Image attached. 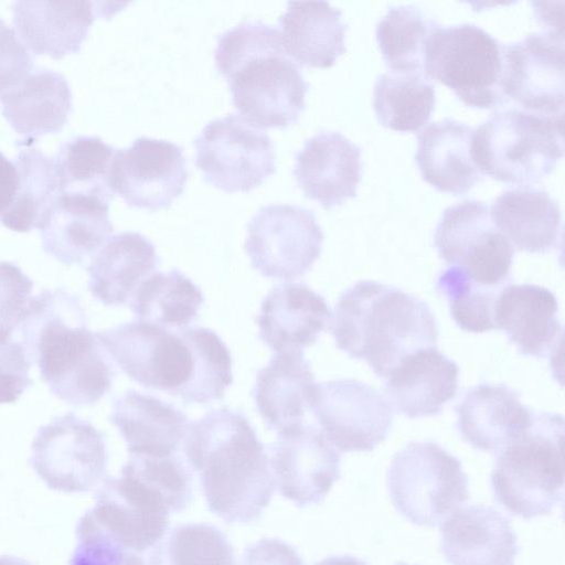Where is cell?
Instances as JSON below:
<instances>
[{"mask_svg": "<svg viewBox=\"0 0 565 565\" xmlns=\"http://www.w3.org/2000/svg\"><path fill=\"white\" fill-rule=\"evenodd\" d=\"M96 335L129 379L186 403L222 399L233 383L230 350L211 329L172 330L136 320Z\"/></svg>", "mask_w": 565, "mask_h": 565, "instance_id": "obj_1", "label": "cell"}, {"mask_svg": "<svg viewBox=\"0 0 565 565\" xmlns=\"http://www.w3.org/2000/svg\"><path fill=\"white\" fill-rule=\"evenodd\" d=\"M182 444L213 514L242 524L262 516L276 486L265 447L243 413L220 408L190 422Z\"/></svg>", "mask_w": 565, "mask_h": 565, "instance_id": "obj_2", "label": "cell"}, {"mask_svg": "<svg viewBox=\"0 0 565 565\" xmlns=\"http://www.w3.org/2000/svg\"><path fill=\"white\" fill-rule=\"evenodd\" d=\"M19 327L30 362L56 397L89 406L110 390L116 371L76 296L44 289L31 298Z\"/></svg>", "mask_w": 565, "mask_h": 565, "instance_id": "obj_3", "label": "cell"}, {"mask_svg": "<svg viewBox=\"0 0 565 565\" xmlns=\"http://www.w3.org/2000/svg\"><path fill=\"white\" fill-rule=\"evenodd\" d=\"M234 107L258 128H285L298 121L309 85L286 54L280 32L247 20L224 31L214 52Z\"/></svg>", "mask_w": 565, "mask_h": 565, "instance_id": "obj_4", "label": "cell"}, {"mask_svg": "<svg viewBox=\"0 0 565 565\" xmlns=\"http://www.w3.org/2000/svg\"><path fill=\"white\" fill-rule=\"evenodd\" d=\"M335 345L386 377L411 353L435 347L438 329L419 298L374 280H361L339 298L330 320Z\"/></svg>", "mask_w": 565, "mask_h": 565, "instance_id": "obj_5", "label": "cell"}, {"mask_svg": "<svg viewBox=\"0 0 565 565\" xmlns=\"http://www.w3.org/2000/svg\"><path fill=\"white\" fill-rule=\"evenodd\" d=\"M563 437L561 414L533 413L531 425L497 454L490 486L510 514L530 520L563 502Z\"/></svg>", "mask_w": 565, "mask_h": 565, "instance_id": "obj_6", "label": "cell"}, {"mask_svg": "<svg viewBox=\"0 0 565 565\" xmlns=\"http://www.w3.org/2000/svg\"><path fill=\"white\" fill-rule=\"evenodd\" d=\"M472 157L482 174L526 186L548 175L564 154V117L520 108L498 110L473 131Z\"/></svg>", "mask_w": 565, "mask_h": 565, "instance_id": "obj_7", "label": "cell"}, {"mask_svg": "<svg viewBox=\"0 0 565 565\" xmlns=\"http://www.w3.org/2000/svg\"><path fill=\"white\" fill-rule=\"evenodd\" d=\"M504 72V44L476 24L439 25L427 43L425 75L467 106L490 109L508 103Z\"/></svg>", "mask_w": 565, "mask_h": 565, "instance_id": "obj_8", "label": "cell"}, {"mask_svg": "<svg viewBox=\"0 0 565 565\" xmlns=\"http://www.w3.org/2000/svg\"><path fill=\"white\" fill-rule=\"evenodd\" d=\"M387 488L397 512L426 527L440 525L469 498L461 462L433 441L411 443L393 457Z\"/></svg>", "mask_w": 565, "mask_h": 565, "instance_id": "obj_9", "label": "cell"}, {"mask_svg": "<svg viewBox=\"0 0 565 565\" xmlns=\"http://www.w3.org/2000/svg\"><path fill=\"white\" fill-rule=\"evenodd\" d=\"M434 242L439 256L475 284L503 289L510 280L513 247L494 225L484 202L465 200L448 206Z\"/></svg>", "mask_w": 565, "mask_h": 565, "instance_id": "obj_10", "label": "cell"}, {"mask_svg": "<svg viewBox=\"0 0 565 565\" xmlns=\"http://www.w3.org/2000/svg\"><path fill=\"white\" fill-rule=\"evenodd\" d=\"M194 147L204 180L226 192H248L276 171L269 136L236 114L206 124Z\"/></svg>", "mask_w": 565, "mask_h": 565, "instance_id": "obj_11", "label": "cell"}, {"mask_svg": "<svg viewBox=\"0 0 565 565\" xmlns=\"http://www.w3.org/2000/svg\"><path fill=\"white\" fill-rule=\"evenodd\" d=\"M30 463L45 484L65 493L86 492L105 478L108 451L104 434L73 412L39 428Z\"/></svg>", "mask_w": 565, "mask_h": 565, "instance_id": "obj_12", "label": "cell"}, {"mask_svg": "<svg viewBox=\"0 0 565 565\" xmlns=\"http://www.w3.org/2000/svg\"><path fill=\"white\" fill-rule=\"evenodd\" d=\"M323 238L312 211L294 204H268L248 222L245 249L263 276L292 280L318 259Z\"/></svg>", "mask_w": 565, "mask_h": 565, "instance_id": "obj_13", "label": "cell"}, {"mask_svg": "<svg viewBox=\"0 0 565 565\" xmlns=\"http://www.w3.org/2000/svg\"><path fill=\"white\" fill-rule=\"evenodd\" d=\"M310 409L326 438L341 452L373 450L386 438L393 422L388 401L353 379L316 384Z\"/></svg>", "mask_w": 565, "mask_h": 565, "instance_id": "obj_14", "label": "cell"}, {"mask_svg": "<svg viewBox=\"0 0 565 565\" xmlns=\"http://www.w3.org/2000/svg\"><path fill=\"white\" fill-rule=\"evenodd\" d=\"M182 148L164 139L139 137L116 149L109 185L128 205L156 211L171 205L188 180Z\"/></svg>", "mask_w": 565, "mask_h": 565, "instance_id": "obj_15", "label": "cell"}, {"mask_svg": "<svg viewBox=\"0 0 565 565\" xmlns=\"http://www.w3.org/2000/svg\"><path fill=\"white\" fill-rule=\"evenodd\" d=\"M269 467L279 493L298 508L320 503L340 479V455L323 433L303 423L278 431Z\"/></svg>", "mask_w": 565, "mask_h": 565, "instance_id": "obj_16", "label": "cell"}, {"mask_svg": "<svg viewBox=\"0 0 565 565\" xmlns=\"http://www.w3.org/2000/svg\"><path fill=\"white\" fill-rule=\"evenodd\" d=\"M89 514L126 547L142 555L166 534L172 513L164 497L125 466L105 477Z\"/></svg>", "mask_w": 565, "mask_h": 565, "instance_id": "obj_17", "label": "cell"}, {"mask_svg": "<svg viewBox=\"0 0 565 565\" xmlns=\"http://www.w3.org/2000/svg\"><path fill=\"white\" fill-rule=\"evenodd\" d=\"M504 92L524 110L564 117L563 33H531L504 44Z\"/></svg>", "mask_w": 565, "mask_h": 565, "instance_id": "obj_18", "label": "cell"}, {"mask_svg": "<svg viewBox=\"0 0 565 565\" xmlns=\"http://www.w3.org/2000/svg\"><path fill=\"white\" fill-rule=\"evenodd\" d=\"M92 1H14L13 25L24 46L36 55L62 58L77 53L97 15L116 8Z\"/></svg>", "mask_w": 565, "mask_h": 565, "instance_id": "obj_19", "label": "cell"}, {"mask_svg": "<svg viewBox=\"0 0 565 565\" xmlns=\"http://www.w3.org/2000/svg\"><path fill=\"white\" fill-rule=\"evenodd\" d=\"M361 149L337 131H320L296 154L294 175L303 193L331 209L352 199L361 180Z\"/></svg>", "mask_w": 565, "mask_h": 565, "instance_id": "obj_20", "label": "cell"}, {"mask_svg": "<svg viewBox=\"0 0 565 565\" xmlns=\"http://www.w3.org/2000/svg\"><path fill=\"white\" fill-rule=\"evenodd\" d=\"M440 546L450 565H514L519 554L510 520L486 504L451 513L444 521Z\"/></svg>", "mask_w": 565, "mask_h": 565, "instance_id": "obj_21", "label": "cell"}, {"mask_svg": "<svg viewBox=\"0 0 565 565\" xmlns=\"http://www.w3.org/2000/svg\"><path fill=\"white\" fill-rule=\"evenodd\" d=\"M493 322L523 355H551L563 334L555 295L533 284L507 285L495 300Z\"/></svg>", "mask_w": 565, "mask_h": 565, "instance_id": "obj_22", "label": "cell"}, {"mask_svg": "<svg viewBox=\"0 0 565 565\" xmlns=\"http://www.w3.org/2000/svg\"><path fill=\"white\" fill-rule=\"evenodd\" d=\"M331 312L324 298L301 282L276 286L263 300L259 338L276 352H302L317 342Z\"/></svg>", "mask_w": 565, "mask_h": 565, "instance_id": "obj_23", "label": "cell"}, {"mask_svg": "<svg viewBox=\"0 0 565 565\" xmlns=\"http://www.w3.org/2000/svg\"><path fill=\"white\" fill-rule=\"evenodd\" d=\"M459 369L435 347L417 350L391 371L384 390L393 407L408 418L434 416L452 399Z\"/></svg>", "mask_w": 565, "mask_h": 565, "instance_id": "obj_24", "label": "cell"}, {"mask_svg": "<svg viewBox=\"0 0 565 565\" xmlns=\"http://www.w3.org/2000/svg\"><path fill=\"white\" fill-rule=\"evenodd\" d=\"M39 230L46 254L66 265H81L113 232L109 202L96 195L63 193Z\"/></svg>", "mask_w": 565, "mask_h": 565, "instance_id": "obj_25", "label": "cell"}, {"mask_svg": "<svg viewBox=\"0 0 565 565\" xmlns=\"http://www.w3.org/2000/svg\"><path fill=\"white\" fill-rule=\"evenodd\" d=\"M457 427L472 447L499 454L532 423L519 394L504 384H479L456 407Z\"/></svg>", "mask_w": 565, "mask_h": 565, "instance_id": "obj_26", "label": "cell"}, {"mask_svg": "<svg viewBox=\"0 0 565 565\" xmlns=\"http://www.w3.org/2000/svg\"><path fill=\"white\" fill-rule=\"evenodd\" d=\"M109 420L126 441L130 456L140 457L177 455L189 427L182 411L135 390L114 401Z\"/></svg>", "mask_w": 565, "mask_h": 565, "instance_id": "obj_27", "label": "cell"}, {"mask_svg": "<svg viewBox=\"0 0 565 565\" xmlns=\"http://www.w3.org/2000/svg\"><path fill=\"white\" fill-rule=\"evenodd\" d=\"M3 117L23 137L19 146L58 132L68 121L72 92L67 79L52 70L32 71L0 96Z\"/></svg>", "mask_w": 565, "mask_h": 565, "instance_id": "obj_28", "label": "cell"}, {"mask_svg": "<svg viewBox=\"0 0 565 565\" xmlns=\"http://www.w3.org/2000/svg\"><path fill=\"white\" fill-rule=\"evenodd\" d=\"M473 131L463 122L445 118L418 132L415 159L427 183L440 192L463 195L483 179L472 157Z\"/></svg>", "mask_w": 565, "mask_h": 565, "instance_id": "obj_29", "label": "cell"}, {"mask_svg": "<svg viewBox=\"0 0 565 565\" xmlns=\"http://www.w3.org/2000/svg\"><path fill=\"white\" fill-rule=\"evenodd\" d=\"M160 263L154 245L137 232L111 235L94 255L87 271L94 298L109 307L127 303Z\"/></svg>", "mask_w": 565, "mask_h": 565, "instance_id": "obj_30", "label": "cell"}, {"mask_svg": "<svg viewBox=\"0 0 565 565\" xmlns=\"http://www.w3.org/2000/svg\"><path fill=\"white\" fill-rule=\"evenodd\" d=\"M316 383L302 352H277L256 374V407L267 426L281 431L302 423Z\"/></svg>", "mask_w": 565, "mask_h": 565, "instance_id": "obj_31", "label": "cell"}, {"mask_svg": "<svg viewBox=\"0 0 565 565\" xmlns=\"http://www.w3.org/2000/svg\"><path fill=\"white\" fill-rule=\"evenodd\" d=\"M282 46L298 64L326 68L345 52L342 12L326 1H290L278 19Z\"/></svg>", "mask_w": 565, "mask_h": 565, "instance_id": "obj_32", "label": "cell"}, {"mask_svg": "<svg viewBox=\"0 0 565 565\" xmlns=\"http://www.w3.org/2000/svg\"><path fill=\"white\" fill-rule=\"evenodd\" d=\"M490 213L497 228L518 250L544 254L561 238L559 205L543 189L526 185L504 191Z\"/></svg>", "mask_w": 565, "mask_h": 565, "instance_id": "obj_33", "label": "cell"}, {"mask_svg": "<svg viewBox=\"0 0 565 565\" xmlns=\"http://www.w3.org/2000/svg\"><path fill=\"white\" fill-rule=\"evenodd\" d=\"M19 186L13 202L0 215V223L14 232L40 228L63 194L54 158L38 149L24 147L15 160Z\"/></svg>", "mask_w": 565, "mask_h": 565, "instance_id": "obj_34", "label": "cell"}, {"mask_svg": "<svg viewBox=\"0 0 565 565\" xmlns=\"http://www.w3.org/2000/svg\"><path fill=\"white\" fill-rule=\"evenodd\" d=\"M129 302L139 321L178 330L198 317L204 297L188 276L171 269L148 276Z\"/></svg>", "mask_w": 565, "mask_h": 565, "instance_id": "obj_35", "label": "cell"}, {"mask_svg": "<svg viewBox=\"0 0 565 565\" xmlns=\"http://www.w3.org/2000/svg\"><path fill=\"white\" fill-rule=\"evenodd\" d=\"M435 86L424 73L386 72L373 89V109L380 124L399 132L424 127L435 109Z\"/></svg>", "mask_w": 565, "mask_h": 565, "instance_id": "obj_36", "label": "cell"}, {"mask_svg": "<svg viewBox=\"0 0 565 565\" xmlns=\"http://www.w3.org/2000/svg\"><path fill=\"white\" fill-rule=\"evenodd\" d=\"M439 25L415 6L391 7L375 30L383 60L391 71L424 73L426 46Z\"/></svg>", "mask_w": 565, "mask_h": 565, "instance_id": "obj_37", "label": "cell"}, {"mask_svg": "<svg viewBox=\"0 0 565 565\" xmlns=\"http://www.w3.org/2000/svg\"><path fill=\"white\" fill-rule=\"evenodd\" d=\"M115 150L97 136H77L65 142L54 157L63 193L96 195L110 202Z\"/></svg>", "mask_w": 565, "mask_h": 565, "instance_id": "obj_38", "label": "cell"}, {"mask_svg": "<svg viewBox=\"0 0 565 565\" xmlns=\"http://www.w3.org/2000/svg\"><path fill=\"white\" fill-rule=\"evenodd\" d=\"M147 565H236L226 535L209 523L171 527L153 546Z\"/></svg>", "mask_w": 565, "mask_h": 565, "instance_id": "obj_39", "label": "cell"}, {"mask_svg": "<svg viewBox=\"0 0 565 565\" xmlns=\"http://www.w3.org/2000/svg\"><path fill=\"white\" fill-rule=\"evenodd\" d=\"M437 290L449 303L456 324L468 332L493 330L495 300L502 289L479 286L457 267H447L438 277Z\"/></svg>", "mask_w": 565, "mask_h": 565, "instance_id": "obj_40", "label": "cell"}, {"mask_svg": "<svg viewBox=\"0 0 565 565\" xmlns=\"http://www.w3.org/2000/svg\"><path fill=\"white\" fill-rule=\"evenodd\" d=\"M76 546L68 565H145L142 555L126 547L88 511L75 529Z\"/></svg>", "mask_w": 565, "mask_h": 565, "instance_id": "obj_41", "label": "cell"}, {"mask_svg": "<svg viewBox=\"0 0 565 565\" xmlns=\"http://www.w3.org/2000/svg\"><path fill=\"white\" fill-rule=\"evenodd\" d=\"M33 285L17 264L0 260V342L10 340L24 320Z\"/></svg>", "mask_w": 565, "mask_h": 565, "instance_id": "obj_42", "label": "cell"}, {"mask_svg": "<svg viewBox=\"0 0 565 565\" xmlns=\"http://www.w3.org/2000/svg\"><path fill=\"white\" fill-rule=\"evenodd\" d=\"M31 364L20 342H0V404L17 402L33 384L29 375Z\"/></svg>", "mask_w": 565, "mask_h": 565, "instance_id": "obj_43", "label": "cell"}, {"mask_svg": "<svg viewBox=\"0 0 565 565\" xmlns=\"http://www.w3.org/2000/svg\"><path fill=\"white\" fill-rule=\"evenodd\" d=\"M33 66L29 50L0 18V96L29 75Z\"/></svg>", "mask_w": 565, "mask_h": 565, "instance_id": "obj_44", "label": "cell"}, {"mask_svg": "<svg viewBox=\"0 0 565 565\" xmlns=\"http://www.w3.org/2000/svg\"><path fill=\"white\" fill-rule=\"evenodd\" d=\"M239 565H303V561L288 543L264 537L245 548Z\"/></svg>", "mask_w": 565, "mask_h": 565, "instance_id": "obj_45", "label": "cell"}, {"mask_svg": "<svg viewBox=\"0 0 565 565\" xmlns=\"http://www.w3.org/2000/svg\"><path fill=\"white\" fill-rule=\"evenodd\" d=\"M19 186L15 164L0 151V215L14 200Z\"/></svg>", "mask_w": 565, "mask_h": 565, "instance_id": "obj_46", "label": "cell"}, {"mask_svg": "<svg viewBox=\"0 0 565 565\" xmlns=\"http://www.w3.org/2000/svg\"><path fill=\"white\" fill-rule=\"evenodd\" d=\"M315 565H369L365 561L352 555H331Z\"/></svg>", "mask_w": 565, "mask_h": 565, "instance_id": "obj_47", "label": "cell"}, {"mask_svg": "<svg viewBox=\"0 0 565 565\" xmlns=\"http://www.w3.org/2000/svg\"><path fill=\"white\" fill-rule=\"evenodd\" d=\"M0 565H33L30 562L10 555H0Z\"/></svg>", "mask_w": 565, "mask_h": 565, "instance_id": "obj_48", "label": "cell"}, {"mask_svg": "<svg viewBox=\"0 0 565 565\" xmlns=\"http://www.w3.org/2000/svg\"><path fill=\"white\" fill-rule=\"evenodd\" d=\"M395 565H412V564H407V563H404V562H398Z\"/></svg>", "mask_w": 565, "mask_h": 565, "instance_id": "obj_49", "label": "cell"}]
</instances>
